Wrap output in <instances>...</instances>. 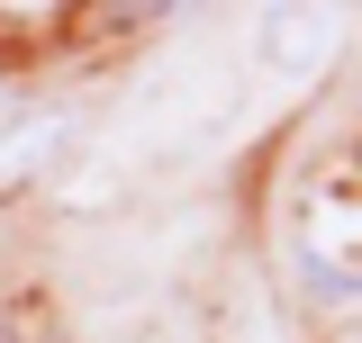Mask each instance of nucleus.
I'll list each match as a JSON object with an SVG mask.
<instances>
[{
	"mask_svg": "<svg viewBox=\"0 0 362 343\" xmlns=\"http://www.w3.org/2000/svg\"><path fill=\"white\" fill-rule=\"evenodd\" d=\"M54 145H64V118H28V127L0 145V190H18L28 172H45V163H54Z\"/></svg>",
	"mask_w": 362,
	"mask_h": 343,
	"instance_id": "f257e3e1",
	"label": "nucleus"
},
{
	"mask_svg": "<svg viewBox=\"0 0 362 343\" xmlns=\"http://www.w3.org/2000/svg\"><path fill=\"white\" fill-rule=\"evenodd\" d=\"M272 28H281L272 64H317V54H335V18H299V9H281Z\"/></svg>",
	"mask_w": 362,
	"mask_h": 343,
	"instance_id": "f03ea898",
	"label": "nucleus"
}]
</instances>
